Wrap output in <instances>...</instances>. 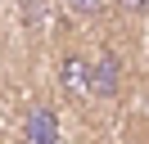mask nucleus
Wrapping results in <instances>:
<instances>
[{
	"label": "nucleus",
	"instance_id": "obj_1",
	"mask_svg": "<svg viewBox=\"0 0 149 144\" xmlns=\"http://www.w3.org/2000/svg\"><path fill=\"white\" fill-rule=\"evenodd\" d=\"M23 135H27L32 144H50V140H59V117H54V108H32L27 113V122H23Z\"/></svg>",
	"mask_w": 149,
	"mask_h": 144
},
{
	"label": "nucleus",
	"instance_id": "obj_2",
	"mask_svg": "<svg viewBox=\"0 0 149 144\" xmlns=\"http://www.w3.org/2000/svg\"><path fill=\"white\" fill-rule=\"evenodd\" d=\"M118 95V59L91 63V99H113Z\"/></svg>",
	"mask_w": 149,
	"mask_h": 144
},
{
	"label": "nucleus",
	"instance_id": "obj_3",
	"mask_svg": "<svg viewBox=\"0 0 149 144\" xmlns=\"http://www.w3.org/2000/svg\"><path fill=\"white\" fill-rule=\"evenodd\" d=\"M63 86L77 95H91V63L81 59H63Z\"/></svg>",
	"mask_w": 149,
	"mask_h": 144
},
{
	"label": "nucleus",
	"instance_id": "obj_4",
	"mask_svg": "<svg viewBox=\"0 0 149 144\" xmlns=\"http://www.w3.org/2000/svg\"><path fill=\"white\" fill-rule=\"evenodd\" d=\"M68 9H72L77 18H95V14L104 9V0H68Z\"/></svg>",
	"mask_w": 149,
	"mask_h": 144
},
{
	"label": "nucleus",
	"instance_id": "obj_5",
	"mask_svg": "<svg viewBox=\"0 0 149 144\" xmlns=\"http://www.w3.org/2000/svg\"><path fill=\"white\" fill-rule=\"evenodd\" d=\"M113 5H118V9H127V14H145V9H149V0H113Z\"/></svg>",
	"mask_w": 149,
	"mask_h": 144
}]
</instances>
